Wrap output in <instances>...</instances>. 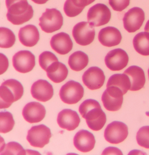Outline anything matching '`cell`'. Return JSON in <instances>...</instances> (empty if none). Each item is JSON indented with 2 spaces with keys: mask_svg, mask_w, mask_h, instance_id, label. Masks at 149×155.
Segmentation results:
<instances>
[{
  "mask_svg": "<svg viewBox=\"0 0 149 155\" xmlns=\"http://www.w3.org/2000/svg\"><path fill=\"white\" fill-rule=\"evenodd\" d=\"M79 111L92 130H101L106 123V114L96 100L92 99L85 100L79 107Z\"/></svg>",
  "mask_w": 149,
  "mask_h": 155,
  "instance_id": "obj_1",
  "label": "cell"
},
{
  "mask_svg": "<svg viewBox=\"0 0 149 155\" xmlns=\"http://www.w3.org/2000/svg\"><path fill=\"white\" fill-rule=\"evenodd\" d=\"M5 3L7 18L14 25H22L33 16V9L27 0H6Z\"/></svg>",
  "mask_w": 149,
  "mask_h": 155,
  "instance_id": "obj_2",
  "label": "cell"
},
{
  "mask_svg": "<svg viewBox=\"0 0 149 155\" xmlns=\"http://www.w3.org/2000/svg\"><path fill=\"white\" fill-rule=\"evenodd\" d=\"M24 88L17 80L9 79L4 82L0 87V108H9L13 102L23 96Z\"/></svg>",
  "mask_w": 149,
  "mask_h": 155,
  "instance_id": "obj_3",
  "label": "cell"
},
{
  "mask_svg": "<svg viewBox=\"0 0 149 155\" xmlns=\"http://www.w3.org/2000/svg\"><path fill=\"white\" fill-rule=\"evenodd\" d=\"M39 20V26L42 31L46 33L58 31L63 25L62 15L56 8H46Z\"/></svg>",
  "mask_w": 149,
  "mask_h": 155,
  "instance_id": "obj_4",
  "label": "cell"
},
{
  "mask_svg": "<svg viewBox=\"0 0 149 155\" xmlns=\"http://www.w3.org/2000/svg\"><path fill=\"white\" fill-rule=\"evenodd\" d=\"M84 89L77 82L70 81L64 84L60 91L61 99L66 104L72 105L79 102L84 96Z\"/></svg>",
  "mask_w": 149,
  "mask_h": 155,
  "instance_id": "obj_5",
  "label": "cell"
},
{
  "mask_svg": "<svg viewBox=\"0 0 149 155\" xmlns=\"http://www.w3.org/2000/svg\"><path fill=\"white\" fill-rule=\"evenodd\" d=\"M51 130L44 124L33 126L28 131L27 141L33 147L42 148L50 142Z\"/></svg>",
  "mask_w": 149,
  "mask_h": 155,
  "instance_id": "obj_6",
  "label": "cell"
},
{
  "mask_svg": "<svg viewBox=\"0 0 149 155\" xmlns=\"http://www.w3.org/2000/svg\"><path fill=\"white\" fill-rule=\"evenodd\" d=\"M111 12L106 5L98 3L90 8L87 14L88 22L93 27L107 24L110 21Z\"/></svg>",
  "mask_w": 149,
  "mask_h": 155,
  "instance_id": "obj_7",
  "label": "cell"
},
{
  "mask_svg": "<svg viewBox=\"0 0 149 155\" xmlns=\"http://www.w3.org/2000/svg\"><path fill=\"white\" fill-rule=\"evenodd\" d=\"M128 128L124 123L115 121L108 125L104 132L105 140L113 144L124 141L128 135Z\"/></svg>",
  "mask_w": 149,
  "mask_h": 155,
  "instance_id": "obj_8",
  "label": "cell"
},
{
  "mask_svg": "<svg viewBox=\"0 0 149 155\" xmlns=\"http://www.w3.org/2000/svg\"><path fill=\"white\" fill-rule=\"evenodd\" d=\"M123 91L119 87L115 86L107 87L101 97L104 108L110 111L119 110L123 104Z\"/></svg>",
  "mask_w": 149,
  "mask_h": 155,
  "instance_id": "obj_9",
  "label": "cell"
},
{
  "mask_svg": "<svg viewBox=\"0 0 149 155\" xmlns=\"http://www.w3.org/2000/svg\"><path fill=\"white\" fill-rule=\"evenodd\" d=\"M72 35L77 44L81 46H87L93 41L95 32L94 27L88 22H81L73 27Z\"/></svg>",
  "mask_w": 149,
  "mask_h": 155,
  "instance_id": "obj_10",
  "label": "cell"
},
{
  "mask_svg": "<svg viewBox=\"0 0 149 155\" xmlns=\"http://www.w3.org/2000/svg\"><path fill=\"white\" fill-rule=\"evenodd\" d=\"M35 55L31 51L22 50L17 52L12 58L15 70L19 73L26 74L30 72L36 65Z\"/></svg>",
  "mask_w": 149,
  "mask_h": 155,
  "instance_id": "obj_11",
  "label": "cell"
},
{
  "mask_svg": "<svg viewBox=\"0 0 149 155\" xmlns=\"http://www.w3.org/2000/svg\"><path fill=\"white\" fill-rule=\"evenodd\" d=\"M145 20V13L142 8L134 7L126 12L123 18L124 27L129 33H134L142 27Z\"/></svg>",
  "mask_w": 149,
  "mask_h": 155,
  "instance_id": "obj_12",
  "label": "cell"
},
{
  "mask_svg": "<svg viewBox=\"0 0 149 155\" xmlns=\"http://www.w3.org/2000/svg\"><path fill=\"white\" fill-rule=\"evenodd\" d=\"M129 60L128 55L124 50L116 48L107 54L104 58V62L111 71H120L126 67Z\"/></svg>",
  "mask_w": 149,
  "mask_h": 155,
  "instance_id": "obj_13",
  "label": "cell"
},
{
  "mask_svg": "<svg viewBox=\"0 0 149 155\" xmlns=\"http://www.w3.org/2000/svg\"><path fill=\"white\" fill-rule=\"evenodd\" d=\"M105 79L104 72L96 67L89 68L82 76L84 84L91 90L100 88L104 84Z\"/></svg>",
  "mask_w": 149,
  "mask_h": 155,
  "instance_id": "obj_14",
  "label": "cell"
},
{
  "mask_svg": "<svg viewBox=\"0 0 149 155\" xmlns=\"http://www.w3.org/2000/svg\"><path fill=\"white\" fill-rule=\"evenodd\" d=\"M46 114L45 107L36 102H30L23 108V116L26 121L31 124L37 123L44 118Z\"/></svg>",
  "mask_w": 149,
  "mask_h": 155,
  "instance_id": "obj_15",
  "label": "cell"
},
{
  "mask_svg": "<svg viewBox=\"0 0 149 155\" xmlns=\"http://www.w3.org/2000/svg\"><path fill=\"white\" fill-rule=\"evenodd\" d=\"M31 92L33 97L42 102L50 100L54 94V88L46 80H39L34 83L31 87Z\"/></svg>",
  "mask_w": 149,
  "mask_h": 155,
  "instance_id": "obj_16",
  "label": "cell"
},
{
  "mask_svg": "<svg viewBox=\"0 0 149 155\" xmlns=\"http://www.w3.org/2000/svg\"><path fill=\"white\" fill-rule=\"evenodd\" d=\"M80 121L78 114L70 109H64L60 112L57 118L59 126L69 131H72L77 128Z\"/></svg>",
  "mask_w": 149,
  "mask_h": 155,
  "instance_id": "obj_17",
  "label": "cell"
},
{
  "mask_svg": "<svg viewBox=\"0 0 149 155\" xmlns=\"http://www.w3.org/2000/svg\"><path fill=\"white\" fill-rule=\"evenodd\" d=\"M95 142L93 134L85 130H79L73 138V144L75 148L83 153L92 150L94 148Z\"/></svg>",
  "mask_w": 149,
  "mask_h": 155,
  "instance_id": "obj_18",
  "label": "cell"
},
{
  "mask_svg": "<svg viewBox=\"0 0 149 155\" xmlns=\"http://www.w3.org/2000/svg\"><path fill=\"white\" fill-rule=\"evenodd\" d=\"M50 44L54 50L62 55L69 53L73 46L70 36L64 32L54 35L50 40Z\"/></svg>",
  "mask_w": 149,
  "mask_h": 155,
  "instance_id": "obj_19",
  "label": "cell"
},
{
  "mask_svg": "<svg viewBox=\"0 0 149 155\" xmlns=\"http://www.w3.org/2000/svg\"><path fill=\"white\" fill-rule=\"evenodd\" d=\"M100 42L104 46L112 47L120 43L121 34L116 27H108L101 30L98 35Z\"/></svg>",
  "mask_w": 149,
  "mask_h": 155,
  "instance_id": "obj_20",
  "label": "cell"
},
{
  "mask_svg": "<svg viewBox=\"0 0 149 155\" xmlns=\"http://www.w3.org/2000/svg\"><path fill=\"white\" fill-rule=\"evenodd\" d=\"M39 33L34 25H26L20 28L18 33V38L20 42L26 47L34 46L39 40Z\"/></svg>",
  "mask_w": 149,
  "mask_h": 155,
  "instance_id": "obj_21",
  "label": "cell"
},
{
  "mask_svg": "<svg viewBox=\"0 0 149 155\" xmlns=\"http://www.w3.org/2000/svg\"><path fill=\"white\" fill-rule=\"evenodd\" d=\"M129 77L131 81V87L129 90L137 91L144 87L146 82L145 73L140 67L132 66L129 67L124 72Z\"/></svg>",
  "mask_w": 149,
  "mask_h": 155,
  "instance_id": "obj_22",
  "label": "cell"
},
{
  "mask_svg": "<svg viewBox=\"0 0 149 155\" xmlns=\"http://www.w3.org/2000/svg\"><path fill=\"white\" fill-rule=\"evenodd\" d=\"M46 72L48 78L55 83L63 81L68 74V70L66 65L59 61L51 64Z\"/></svg>",
  "mask_w": 149,
  "mask_h": 155,
  "instance_id": "obj_23",
  "label": "cell"
},
{
  "mask_svg": "<svg viewBox=\"0 0 149 155\" xmlns=\"http://www.w3.org/2000/svg\"><path fill=\"white\" fill-rule=\"evenodd\" d=\"M95 0H66L64 5L65 13L69 17L79 15L87 6L91 4Z\"/></svg>",
  "mask_w": 149,
  "mask_h": 155,
  "instance_id": "obj_24",
  "label": "cell"
},
{
  "mask_svg": "<svg viewBox=\"0 0 149 155\" xmlns=\"http://www.w3.org/2000/svg\"><path fill=\"white\" fill-rule=\"evenodd\" d=\"M89 62L88 55L81 51L74 52L69 58L68 64L73 71H80L88 66Z\"/></svg>",
  "mask_w": 149,
  "mask_h": 155,
  "instance_id": "obj_25",
  "label": "cell"
},
{
  "mask_svg": "<svg viewBox=\"0 0 149 155\" xmlns=\"http://www.w3.org/2000/svg\"><path fill=\"white\" fill-rule=\"evenodd\" d=\"M110 86L119 87L125 94L131 87V81L126 74H115L110 77L108 80L106 87Z\"/></svg>",
  "mask_w": 149,
  "mask_h": 155,
  "instance_id": "obj_26",
  "label": "cell"
},
{
  "mask_svg": "<svg viewBox=\"0 0 149 155\" xmlns=\"http://www.w3.org/2000/svg\"><path fill=\"white\" fill-rule=\"evenodd\" d=\"M133 45L135 50L138 53L144 55H149V33L140 32L134 37Z\"/></svg>",
  "mask_w": 149,
  "mask_h": 155,
  "instance_id": "obj_27",
  "label": "cell"
},
{
  "mask_svg": "<svg viewBox=\"0 0 149 155\" xmlns=\"http://www.w3.org/2000/svg\"><path fill=\"white\" fill-rule=\"evenodd\" d=\"M16 38L13 32L8 28H0V47L8 48L13 46L15 43Z\"/></svg>",
  "mask_w": 149,
  "mask_h": 155,
  "instance_id": "obj_28",
  "label": "cell"
},
{
  "mask_svg": "<svg viewBox=\"0 0 149 155\" xmlns=\"http://www.w3.org/2000/svg\"><path fill=\"white\" fill-rule=\"evenodd\" d=\"M14 121L11 113L8 111L1 112L0 113V132L8 133L13 129Z\"/></svg>",
  "mask_w": 149,
  "mask_h": 155,
  "instance_id": "obj_29",
  "label": "cell"
},
{
  "mask_svg": "<svg viewBox=\"0 0 149 155\" xmlns=\"http://www.w3.org/2000/svg\"><path fill=\"white\" fill-rule=\"evenodd\" d=\"M39 61L41 67L46 71L51 64L58 61V59L54 53L50 51H45L39 55Z\"/></svg>",
  "mask_w": 149,
  "mask_h": 155,
  "instance_id": "obj_30",
  "label": "cell"
},
{
  "mask_svg": "<svg viewBox=\"0 0 149 155\" xmlns=\"http://www.w3.org/2000/svg\"><path fill=\"white\" fill-rule=\"evenodd\" d=\"M136 141L140 146L149 149V126L141 127L136 134Z\"/></svg>",
  "mask_w": 149,
  "mask_h": 155,
  "instance_id": "obj_31",
  "label": "cell"
},
{
  "mask_svg": "<svg viewBox=\"0 0 149 155\" xmlns=\"http://www.w3.org/2000/svg\"><path fill=\"white\" fill-rule=\"evenodd\" d=\"M1 155H25L26 151L23 149V146L19 143L16 142H11L7 144L5 147V150Z\"/></svg>",
  "mask_w": 149,
  "mask_h": 155,
  "instance_id": "obj_32",
  "label": "cell"
},
{
  "mask_svg": "<svg viewBox=\"0 0 149 155\" xmlns=\"http://www.w3.org/2000/svg\"><path fill=\"white\" fill-rule=\"evenodd\" d=\"M111 7L116 11L121 12L130 4V0H108Z\"/></svg>",
  "mask_w": 149,
  "mask_h": 155,
  "instance_id": "obj_33",
  "label": "cell"
},
{
  "mask_svg": "<svg viewBox=\"0 0 149 155\" xmlns=\"http://www.w3.org/2000/svg\"><path fill=\"white\" fill-rule=\"evenodd\" d=\"M102 154H121L123 153L118 148L116 147H109L104 150Z\"/></svg>",
  "mask_w": 149,
  "mask_h": 155,
  "instance_id": "obj_34",
  "label": "cell"
},
{
  "mask_svg": "<svg viewBox=\"0 0 149 155\" xmlns=\"http://www.w3.org/2000/svg\"><path fill=\"white\" fill-rule=\"evenodd\" d=\"M1 58H2L3 60L4 63L3 66L1 67V74H2L3 73H5L6 70H7L8 67V58L4 55L2 53H1Z\"/></svg>",
  "mask_w": 149,
  "mask_h": 155,
  "instance_id": "obj_35",
  "label": "cell"
},
{
  "mask_svg": "<svg viewBox=\"0 0 149 155\" xmlns=\"http://www.w3.org/2000/svg\"><path fill=\"white\" fill-rule=\"evenodd\" d=\"M37 4L42 5L46 3L49 0H32Z\"/></svg>",
  "mask_w": 149,
  "mask_h": 155,
  "instance_id": "obj_36",
  "label": "cell"
},
{
  "mask_svg": "<svg viewBox=\"0 0 149 155\" xmlns=\"http://www.w3.org/2000/svg\"><path fill=\"white\" fill-rule=\"evenodd\" d=\"M145 32H148L149 33V20L146 23L144 28Z\"/></svg>",
  "mask_w": 149,
  "mask_h": 155,
  "instance_id": "obj_37",
  "label": "cell"
},
{
  "mask_svg": "<svg viewBox=\"0 0 149 155\" xmlns=\"http://www.w3.org/2000/svg\"><path fill=\"white\" fill-rule=\"evenodd\" d=\"M148 76H149V68L148 71Z\"/></svg>",
  "mask_w": 149,
  "mask_h": 155,
  "instance_id": "obj_38",
  "label": "cell"
}]
</instances>
